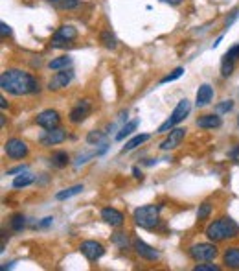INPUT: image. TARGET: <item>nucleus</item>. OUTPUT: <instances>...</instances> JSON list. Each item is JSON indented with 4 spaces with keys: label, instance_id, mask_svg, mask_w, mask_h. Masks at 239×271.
I'll return each mask as SVG.
<instances>
[{
    "label": "nucleus",
    "instance_id": "nucleus-28",
    "mask_svg": "<svg viewBox=\"0 0 239 271\" xmlns=\"http://www.w3.org/2000/svg\"><path fill=\"white\" fill-rule=\"evenodd\" d=\"M112 244H116L120 249H127L129 247V238L125 232H114L112 234Z\"/></svg>",
    "mask_w": 239,
    "mask_h": 271
},
{
    "label": "nucleus",
    "instance_id": "nucleus-4",
    "mask_svg": "<svg viewBox=\"0 0 239 271\" xmlns=\"http://www.w3.org/2000/svg\"><path fill=\"white\" fill-rule=\"evenodd\" d=\"M190 111H191V103L188 102L186 98H184V100H181V102L177 103V107L173 109V113L169 115L168 120L162 124L160 128L156 129V133H168V131H171V129H173L177 124H181L182 120H184V118L190 115Z\"/></svg>",
    "mask_w": 239,
    "mask_h": 271
},
{
    "label": "nucleus",
    "instance_id": "nucleus-36",
    "mask_svg": "<svg viewBox=\"0 0 239 271\" xmlns=\"http://www.w3.org/2000/svg\"><path fill=\"white\" fill-rule=\"evenodd\" d=\"M22 172H26V166H15V168H11V170H7V175L22 174Z\"/></svg>",
    "mask_w": 239,
    "mask_h": 271
},
{
    "label": "nucleus",
    "instance_id": "nucleus-22",
    "mask_svg": "<svg viewBox=\"0 0 239 271\" xmlns=\"http://www.w3.org/2000/svg\"><path fill=\"white\" fill-rule=\"evenodd\" d=\"M68 162H70V157L66 151H53L52 157H50V164L55 168H65Z\"/></svg>",
    "mask_w": 239,
    "mask_h": 271
},
{
    "label": "nucleus",
    "instance_id": "nucleus-38",
    "mask_svg": "<svg viewBox=\"0 0 239 271\" xmlns=\"http://www.w3.org/2000/svg\"><path fill=\"white\" fill-rule=\"evenodd\" d=\"M52 223H53V218H50V216H48V218H45V219H43V221H41L39 227H41V229H45V227L52 225Z\"/></svg>",
    "mask_w": 239,
    "mask_h": 271
},
{
    "label": "nucleus",
    "instance_id": "nucleus-34",
    "mask_svg": "<svg viewBox=\"0 0 239 271\" xmlns=\"http://www.w3.org/2000/svg\"><path fill=\"white\" fill-rule=\"evenodd\" d=\"M193 270L195 271H219L221 268H219V266H215V264H197Z\"/></svg>",
    "mask_w": 239,
    "mask_h": 271
},
{
    "label": "nucleus",
    "instance_id": "nucleus-21",
    "mask_svg": "<svg viewBox=\"0 0 239 271\" xmlns=\"http://www.w3.org/2000/svg\"><path fill=\"white\" fill-rule=\"evenodd\" d=\"M33 181H35V175L30 174V172H22L13 179V188H26L32 185Z\"/></svg>",
    "mask_w": 239,
    "mask_h": 271
},
{
    "label": "nucleus",
    "instance_id": "nucleus-32",
    "mask_svg": "<svg viewBox=\"0 0 239 271\" xmlns=\"http://www.w3.org/2000/svg\"><path fill=\"white\" fill-rule=\"evenodd\" d=\"M182 74H184V68H182V67H179V68H175L171 74H168L166 77H162L160 83H171V81H175V79H179Z\"/></svg>",
    "mask_w": 239,
    "mask_h": 271
},
{
    "label": "nucleus",
    "instance_id": "nucleus-7",
    "mask_svg": "<svg viewBox=\"0 0 239 271\" xmlns=\"http://www.w3.org/2000/svg\"><path fill=\"white\" fill-rule=\"evenodd\" d=\"M4 151L9 159H24L28 155V144L24 140H20V138H9L6 140L4 144Z\"/></svg>",
    "mask_w": 239,
    "mask_h": 271
},
{
    "label": "nucleus",
    "instance_id": "nucleus-25",
    "mask_svg": "<svg viewBox=\"0 0 239 271\" xmlns=\"http://www.w3.org/2000/svg\"><path fill=\"white\" fill-rule=\"evenodd\" d=\"M55 9H76L79 6V0H48Z\"/></svg>",
    "mask_w": 239,
    "mask_h": 271
},
{
    "label": "nucleus",
    "instance_id": "nucleus-15",
    "mask_svg": "<svg viewBox=\"0 0 239 271\" xmlns=\"http://www.w3.org/2000/svg\"><path fill=\"white\" fill-rule=\"evenodd\" d=\"M213 100V87L208 83H202L197 90V96H195V105L197 107H206L210 105V102Z\"/></svg>",
    "mask_w": 239,
    "mask_h": 271
},
{
    "label": "nucleus",
    "instance_id": "nucleus-41",
    "mask_svg": "<svg viewBox=\"0 0 239 271\" xmlns=\"http://www.w3.org/2000/svg\"><path fill=\"white\" fill-rule=\"evenodd\" d=\"M0 107H2V109H6V107H7V102H6V98H4V96L0 98Z\"/></svg>",
    "mask_w": 239,
    "mask_h": 271
},
{
    "label": "nucleus",
    "instance_id": "nucleus-35",
    "mask_svg": "<svg viewBox=\"0 0 239 271\" xmlns=\"http://www.w3.org/2000/svg\"><path fill=\"white\" fill-rule=\"evenodd\" d=\"M0 33H2V37H6V35L11 33V28H9L6 22H0Z\"/></svg>",
    "mask_w": 239,
    "mask_h": 271
},
{
    "label": "nucleus",
    "instance_id": "nucleus-24",
    "mask_svg": "<svg viewBox=\"0 0 239 271\" xmlns=\"http://www.w3.org/2000/svg\"><path fill=\"white\" fill-rule=\"evenodd\" d=\"M99 41H101L105 48H109V50H114V48L118 46V41H116V37H114V33L109 32V30L101 32V35H99Z\"/></svg>",
    "mask_w": 239,
    "mask_h": 271
},
{
    "label": "nucleus",
    "instance_id": "nucleus-37",
    "mask_svg": "<svg viewBox=\"0 0 239 271\" xmlns=\"http://www.w3.org/2000/svg\"><path fill=\"white\" fill-rule=\"evenodd\" d=\"M94 153H89V155H79L78 157V161H76V166H81V164H85L87 162V159H91Z\"/></svg>",
    "mask_w": 239,
    "mask_h": 271
},
{
    "label": "nucleus",
    "instance_id": "nucleus-11",
    "mask_svg": "<svg viewBox=\"0 0 239 271\" xmlns=\"http://www.w3.org/2000/svg\"><path fill=\"white\" fill-rule=\"evenodd\" d=\"M133 247H135V251L138 257L145 258V260H149V262H155V260H158V257H160L155 247H151V245L145 244V242L140 238L133 240Z\"/></svg>",
    "mask_w": 239,
    "mask_h": 271
},
{
    "label": "nucleus",
    "instance_id": "nucleus-18",
    "mask_svg": "<svg viewBox=\"0 0 239 271\" xmlns=\"http://www.w3.org/2000/svg\"><path fill=\"white\" fill-rule=\"evenodd\" d=\"M223 262L230 270H239V247H228L223 255Z\"/></svg>",
    "mask_w": 239,
    "mask_h": 271
},
{
    "label": "nucleus",
    "instance_id": "nucleus-1",
    "mask_svg": "<svg viewBox=\"0 0 239 271\" xmlns=\"http://www.w3.org/2000/svg\"><path fill=\"white\" fill-rule=\"evenodd\" d=\"M0 87L13 96H26V94H35L39 92V81L37 77L28 74L19 68H7L0 76Z\"/></svg>",
    "mask_w": 239,
    "mask_h": 271
},
{
    "label": "nucleus",
    "instance_id": "nucleus-10",
    "mask_svg": "<svg viewBox=\"0 0 239 271\" xmlns=\"http://www.w3.org/2000/svg\"><path fill=\"white\" fill-rule=\"evenodd\" d=\"M79 249H81V253H83L89 260H92V262L105 255L103 245L99 244V242H96V240H87V242H83V244L79 245Z\"/></svg>",
    "mask_w": 239,
    "mask_h": 271
},
{
    "label": "nucleus",
    "instance_id": "nucleus-19",
    "mask_svg": "<svg viewBox=\"0 0 239 271\" xmlns=\"http://www.w3.org/2000/svg\"><path fill=\"white\" fill-rule=\"evenodd\" d=\"M83 190H85L83 185H74V187L65 188V190H61V192L55 194V200H57V201L70 200V198H74V196H78V194H81Z\"/></svg>",
    "mask_w": 239,
    "mask_h": 271
},
{
    "label": "nucleus",
    "instance_id": "nucleus-6",
    "mask_svg": "<svg viewBox=\"0 0 239 271\" xmlns=\"http://www.w3.org/2000/svg\"><path fill=\"white\" fill-rule=\"evenodd\" d=\"M76 37H78V30H76L74 26H70V24H65V26H61L57 32L53 33L52 46H55V48L66 46L70 41H74Z\"/></svg>",
    "mask_w": 239,
    "mask_h": 271
},
{
    "label": "nucleus",
    "instance_id": "nucleus-9",
    "mask_svg": "<svg viewBox=\"0 0 239 271\" xmlns=\"http://www.w3.org/2000/svg\"><path fill=\"white\" fill-rule=\"evenodd\" d=\"M39 140L45 148H50V146H55V144H61V142L66 140V131L63 128L46 129L45 133L41 135Z\"/></svg>",
    "mask_w": 239,
    "mask_h": 271
},
{
    "label": "nucleus",
    "instance_id": "nucleus-40",
    "mask_svg": "<svg viewBox=\"0 0 239 271\" xmlns=\"http://www.w3.org/2000/svg\"><path fill=\"white\" fill-rule=\"evenodd\" d=\"M133 174H135L136 179H142V172H140L138 168H133Z\"/></svg>",
    "mask_w": 239,
    "mask_h": 271
},
{
    "label": "nucleus",
    "instance_id": "nucleus-16",
    "mask_svg": "<svg viewBox=\"0 0 239 271\" xmlns=\"http://www.w3.org/2000/svg\"><path fill=\"white\" fill-rule=\"evenodd\" d=\"M101 219L110 227H120L123 223V214L116 208H112V206H105L101 210Z\"/></svg>",
    "mask_w": 239,
    "mask_h": 271
},
{
    "label": "nucleus",
    "instance_id": "nucleus-14",
    "mask_svg": "<svg viewBox=\"0 0 239 271\" xmlns=\"http://www.w3.org/2000/svg\"><path fill=\"white\" fill-rule=\"evenodd\" d=\"M91 115V103L89 100H81V102L70 111V116H68V120L72 124H81L87 120V116Z\"/></svg>",
    "mask_w": 239,
    "mask_h": 271
},
{
    "label": "nucleus",
    "instance_id": "nucleus-43",
    "mask_svg": "<svg viewBox=\"0 0 239 271\" xmlns=\"http://www.w3.org/2000/svg\"><path fill=\"white\" fill-rule=\"evenodd\" d=\"M238 124H239V116H238Z\"/></svg>",
    "mask_w": 239,
    "mask_h": 271
},
{
    "label": "nucleus",
    "instance_id": "nucleus-13",
    "mask_svg": "<svg viewBox=\"0 0 239 271\" xmlns=\"http://www.w3.org/2000/svg\"><path fill=\"white\" fill-rule=\"evenodd\" d=\"M184 136H186V129L182 128H173L171 131H169L168 138L162 142L160 144V149H164V151H168V149H175L181 146V142L184 140Z\"/></svg>",
    "mask_w": 239,
    "mask_h": 271
},
{
    "label": "nucleus",
    "instance_id": "nucleus-12",
    "mask_svg": "<svg viewBox=\"0 0 239 271\" xmlns=\"http://www.w3.org/2000/svg\"><path fill=\"white\" fill-rule=\"evenodd\" d=\"M35 122H37V126H41V128L53 129V128H57V126H59V122H61V116H59L57 111L46 109V111H43L37 118H35Z\"/></svg>",
    "mask_w": 239,
    "mask_h": 271
},
{
    "label": "nucleus",
    "instance_id": "nucleus-20",
    "mask_svg": "<svg viewBox=\"0 0 239 271\" xmlns=\"http://www.w3.org/2000/svg\"><path fill=\"white\" fill-rule=\"evenodd\" d=\"M70 65H72L70 56H61V58L52 59L48 63V67H50V70H65V68H70Z\"/></svg>",
    "mask_w": 239,
    "mask_h": 271
},
{
    "label": "nucleus",
    "instance_id": "nucleus-31",
    "mask_svg": "<svg viewBox=\"0 0 239 271\" xmlns=\"http://www.w3.org/2000/svg\"><path fill=\"white\" fill-rule=\"evenodd\" d=\"M210 214H212V205H210V203H202V205L199 206V210H197V219H208V216H210Z\"/></svg>",
    "mask_w": 239,
    "mask_h": 271
},
{
    "label": "nucleus",
    "instance_id": "nucleus-30",
    "mask_svg": "<svg viewBox=\"0 0 239 271\" xmlns=\"http://www.w3.org/2000/svg\"><path fill=\"white\" fill-rule=\"evenodd\" d=\"M103 138H105L103 131H89V135H87V142L89 144H99V142H103Z\"/></svg>",
    "mask_w": 239,
    "mask_h": 271
},
{
    "label": "nucleus",
    "instance_id": "nucleus-42",
    "mask_svg": "<svg viewBox=\"0 0 239 271\" xmlns=\"http://www.w3.org/2000/svg\"><path fill=\"white\" fill-rule=\"evenodd\" d=\"M236 155H239V148H236V149L230 151V157H236Z\"/></svg>",
    "mask_w": 239,
    "mask_h": 271
},
{
    "label": "nucleus",
    "instance_id": "nucleus-39",
    "mask_svg": "<svg viewBox=\"0 0 239 271\" xmlns=\"http://www.w3.org/2000/svg\"><path fill=\"white\" fill-rule=\"evenodd\" d=\"M160 2H164V4H169V6H179V4H182L184 0H160Z\"/></svg>",
    "mask_w": 239,
    "mask_h": 271
},
{
    "label": "nucleus",
    "instance_id": "nucleus-3",
    "mask_svg": "<svg viewBox=\"0 0 239 271\" xmlns=\"http://www.w3.org/2000/svg\"><path fill=\"white\" fill-rule=\"evenodd\" d=\"M135 223L142 229H155L160 221V206L158 205H143L135 208L133 212Z\"/></svg>",
    "mask_w": 239,
    "mask_h": 271
},
{
    "label": "nucleus",
    "instance_id": "nucleus-17",
    "mask_svg": "<svg viewBox=\"0 0 239 271\" xmlns=\"http://www.w3.org/2000/svg\"><path fill=\"white\" fill-rule=\"evenodd\" d=\"M197 126L200 129H217L223 126V120H221L219 113L217 115H202L197 118Z\"/></svg>",
    "mask_w": 239,
    "mask_h": 271
},
{
    "label": "nucleus",
    "instance_id": "nucleus-33",
    "mask_svg": "<svg viewBox=\"0 0 239 271\" xmlns=\"http://www.w3.org/2000/svg\"><path fill=\"white\" fill-rule=\"evenodd\" d=\"M234 107V102H230V100H225V102H221L215 109H217V113L219 115H223V113H228V111H232Z\"/></svg>",
    "mask_w": 239,
    "mask_h": 271
},
{
    "label": "nucleus",
    "instance_id": "nucleus-26",
    "mask_svg": "<svg viewBox=\"0 0 239 271\" xmlns=\"http://www.w3.org/2000/svg\"><path fill=\"white\" fill-rule=\"evenodd\" d=\"M145 140H149V135H136V136H133L131 140L125 142V146H123V153H125V151H131V149H135V148H138V146H142Z\"/></svg>",
    "mask_w": 239,
    "mask_h": 271
},
{
    "label": "nucleus",
    "instance_id": "nucleus-2",
    "mask_svg": "<svg viewBox=\"0 0 239 271\" xmlns=\"http://www.w3.org/2000/svg\"><path fill=\"white\" fill-rule=\"evenodd\" d=\"M208 240L212 242H225L228 238H236L239 234V225L232 218H219L212 221L204 231Z\"/></svg>",
    "mask_w": 239,
    "mask_h": 271
},
{
    "label": "nucleus",
    "instance_id": "nucleus-27",
    "mask_svg": "<svg viewBox=\"0 0 239 271\" xmlns=\"http://www.w3.org/2000/svg\"><path fill=\"white\" fill-rule=\"evenodd\" d=\"M11 229H13L15 232H20L24 227H26V218H24V214H15V216H11Z\"/></svg>",
    "mask_w": 239,
    "mask_h": 271
},
{
    "label": "nucleus",
    "instance_id": "nucleus-8",
    "mask_svg": "<svg viewBox=\"0 0 239 271\" xmlns=\"http://www.w3.org/2000/svg\"><path fill=\"white\" fill-rule=\"evenodd\" d=\"M74 79V70L72 68H65V70H57L52 76V79L48 81V89L50 90H61L68 87L70 81Z\"/></svg>",
    "mask_w": 239,
    "mask_h": 271
},
{
    "label": "nucleus",
    "instance_id": "nucleus-23",
    "mask_svg": "<svg viewBox=\"0 0 239 271\" xmlns=\"http://www.w3.org/2000/svg\"><path fill=\"white\" fill-rule=\"evenodd\" d=\"M138 124H140V120H131V122L123 124L122 128H120V131L116 133V140H123L125 136H129L131 133H133V131L138 128Z\"/></svg>",
    "mask_w": 239,
    "mask_h": 271
},
{
    "label": "nucleus",
    "instance_id": "nucleus-5",
    "mask_svg": "<svg viewBox=\"0 0 239 271\" xmlns=\"http://www.w3.org/2000/svg\"><path fill=\"white\" fill-rule=\"evenodd\" d=\"M217 247L215 244H195L190 247V257L193 258L195 262H210L217 257Z\"/></svg>",
    "mask_w": 239,
    "mask_h": 271
},
{
    "label": "nucleus",
    "instance_id": "nucleus-29",
    "mask_svg": "<svg viewBox=\"0 0 239 271\" xmlns=\"http://www.w3.org/2000/svg\"><path fill=\"white\" fill-rule=\"evenodd\" d=\"M234 63H236V61H230V59L223 58V65H221V76H223V77L232 76V72H234Z\"/></svg>",
    "mask_w": 239,
    "mask_h": 271
}]
</instances>
